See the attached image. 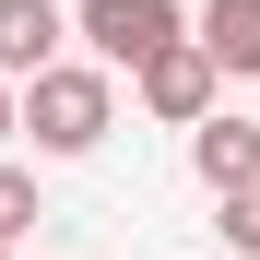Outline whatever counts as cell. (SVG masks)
<instances>
[{
    "mask_svg": "<svg viewBox=\"0 0 260 260\" xmlns=\"http://www.w3.org/2000/svg\"><path fill=\"white\" fill-rule=\"evenodd\" d=\"M12 130H36V154H95L118 130V83L95 59H59V71H36L12 95Z\"/></svg>",
    "mask_w": 260,
    "mask_h": 260,
    "instance_id": "cell-1",
    "label": "cell"
},
{
    "mask_svg": "<svg viewBox=\"0 0 260 260\" xmlns=\"http://www.w3.org/2000/svg\"><path fill=\"white\" fill-rule=\"evenodd\" d=\"M71 24H83V48H95V71H142L154 48H178V36H189L178 0H83Z\"/></svg>",
    "mask_w": 260,
    "mask_h": 260,
    "instance_id": "cell-2",
    "label": "cell"
},
{
    "mask_svg": "<svg viewBox=\"0 0 260 260\" xmlns=\"http://www.w3.org/2000/svg\"><path fill=\"white\" fill-rule=\"evenodd\" d=\"M189 178H201L213 201H248V189H260V118H225V107H213V118L189 130Z\"/></svg>",
    "mask_w": 260,
    "mask_h": 260,
    "instance_id": "cell-3",
    "label": "cell"
},
{
    "mask_svg": "<svg viewBox=\"0 0 260 260\" xmlns=\"http://www.w3.org/2000/svg\"><path fill=\"white\" fill-rule=\"evenodd\" d=\"M142 107H154V118H178V130H201V118H213V59L189 48V36L142 59Z\"/></svg>",
    "mask_w": 260,
    "mask_h": 260,
    "instance_id": "cell-4",
    "label": "cell"
},
{
    "mask_svg": "<svg viewBox=\"0 0 260 260\" xmlns=\"http://www.w3.org/2000/svg\"><path fill=\"white\" fill-rule=\"evenodd\" d=\"M59 36H71V12H59V0H0V83L59 71Z\"/></svg>",
    "mask_w": 260,
    "mask_h": 260,
    "instance_id": "cell-5",
    "label": "cell"
},
{
    "mask_svg": "<svg viewBox=\"0 0 260 260\" xmlns=\"http://www.w3.org/2000/svg\"><path fill=\"white\" fill-rule=\"evenodd\" d=\"M189 48L213 59V83H225V71H260V0H213V12L189 24Z\"/></svg>",
    "mask_w": 260,
    "mask_h": 260,
    "instance_id": "cell-6",
    "label": "cell"
},
{
    "mask_svg": "<svg viewBox=\"0 0 260 260\" xmlns=\"http://www.w3.org/2000/svg\"><path fill=\"white\" fill-rule=\"evenodd\" d=\"M24 225H36V178H24V166H12V154H0V248H12Z\"/></svg>",
    "mask_w": 260,
    "mask_h": 260,
    "instance_id": "cell-7",
    "label": "cell"
},
{
    "mask_svg": "<svg viewBox=\"0 0 260 260\" xmlns=\"http://www.w3.org/2000/svg\"><path fill=\"white\" fill-rule=\"evenodd\" d=\"M225 237H237V248L260 260V189H248V201H225Z\"/></svg>",
    "mask_w": 260,
    "mask_h": 260,
    "instance_id": "cell-8",
    "label": "cell"
},
{
    "mask_svg": "<svg viewBox=\"0 0 260 260\" xmlns=\"http://www.w3.org/2000/svg\"><path fill=\"white\" fill-rule=\"evenodd\" d=\"M0 142H12V83H0Z\"/></svg>",
    "mask_w": 260,
    "mask_h": 260,
    "instance_id": "cell-9",
    "label": "cell"
},
{
    "mask_svg": "<svg viewBox=\"0 0 260 260\" xmlns=\"http://www.w3.org/2000/svg\"><path fill=\"white\" fill-rule=\"evenodd\" d=\"M0 260H12V248H0Z\"/></svg>",
    "mask_w": 260,
    "mask_h": 260,
    "instance_id": "cell-10",
    "label": "cell"
}]
</instances>
